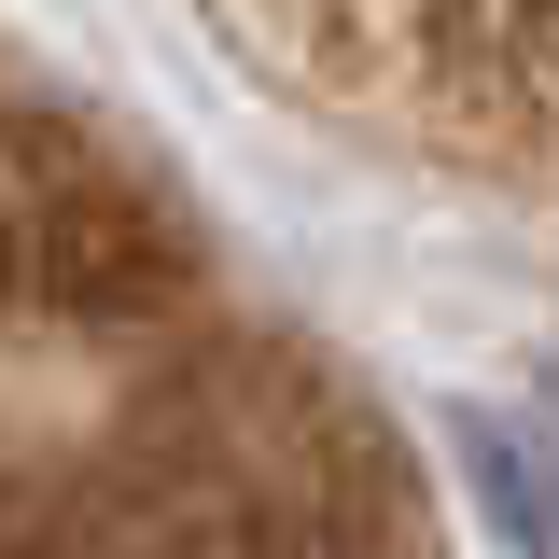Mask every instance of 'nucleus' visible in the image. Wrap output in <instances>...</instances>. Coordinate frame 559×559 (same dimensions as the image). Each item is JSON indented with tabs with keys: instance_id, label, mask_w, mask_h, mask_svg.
<instances>
[{
	"instance_id": "nucleus-1",
	"label": "nucleus",
	"mask_w": 559,
	"mask_h": 559,
	"mask_svg": "<svg viewBox=\"0 0 559 559\" xmlns=\"http://www.w3.org/2000/svg\"><path fill=\"white\" fill-rule=\"evenodd\" d=\"M168 294H182V238L57 112H28V308H57V322H140Z\"/></svg>"
},
{
	"instance_id": "nucleus-2",
	"label": "nucleus",
	"mask_w": 559,
	"mask_h": 559,
	"mask_svg": "<svg viewBox=\"0 0 559 559\" xmlns=\"http://www.w3.org/2000/svg\"><path fill=\"white\" fill-rule=\"evenodd\" d=\"M462 448H476L503 532H518L532 559H559V364L518 392V406H476V419H462Z\"/></svg>"
}]
</instances>
